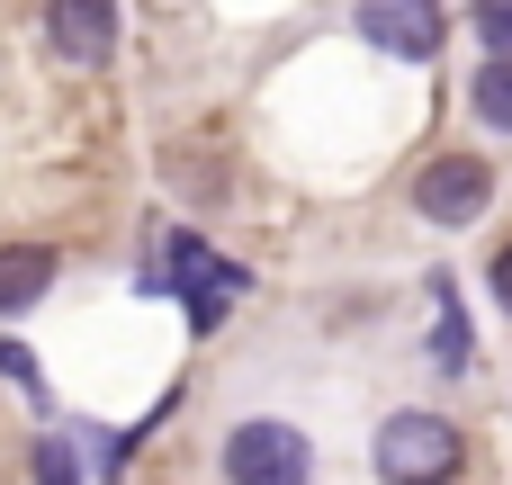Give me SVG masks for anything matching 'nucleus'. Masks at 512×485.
Segmentation results:
<instances>
[{"label":"nucleus","mask_w":512,"mask_h":485,"mask_svg":"<svg viewBox=\"0 0 512 485\" xmlns=\"http://www.w3.org/2000/svg\"><path fill=\"white\" fill-rule=\"evenodd\" d=\"M45 45L72 72H99L117 54V0H45Z\"/></svg>","instance_id":"obj_6"},{"label":"nucleus","mask_w":512,"mask_h":485,"mask_svg":"<svg viewBox=\"0 0 512 485\" xmlns=\"http://www.w3.org/2000/svg\"><path fill=\"white\" fill-rule=\"evenodd\" d=\"M468 108H477L495 135H512V54H486V72L468 81Z\"/></svg>","instance_id":"obj_8"},{"label":"nucleus","mask_w":512,"mask_h":485,"mask_svg":"<svg viewBox=\"0 0 512 485\" xmlns=\"http://www.w3.org/2000/svg\"><path fill=\"white\" fill-rule=\"evenodd\" d=\"M27 459H36V485H90V468L72 459V441H63V432H45Z\"/></svg>","instance_id":"obj_9"},{"label":"nucleus","mask_w":512,"mask_h":485,"mask_svg":"<svg viewBox=\"0 0 512 485\" xmlns=\"http://www.w3.org/2000/svg\"><path fill=\"white\" fill-rule=\"evenodd\" d=\"M468 27L486 54H512V0H468Z\"/></svg>","instance_id":"obj_10"},{"label":"nucleus","mask_w":512,"mask_h":485,"mask_svg":"<svg viewBox=\"0 0 512 485\" xmlns=\"http://www.w3.org/2000/svg\"><path fill=\"white\" fill-rule=\"evenodd\" d=\"M486 279H495V306H504V315H512V243H504V252H495V270H486Z\"/></svg>","instance_id":"obj_12"},{"label":"nucleus","mask_w":512,"mask_h":485,"mask_svg":"<svg viewBox=\"0 0 512 485\" xmlns=\"http://www.w3.org/2000/svg\"><path fill=\"white\" fill-rule=\"evenodd\" d=\"M54 252L45 243H0V315H27V306H45V288H54Z\"/></svg>","instance_id":"obj_7"},{"label":"nucleus","mask_w":512,"mask_h":485,"mask_svg":"<svg viewBox=\"0 0 512 485\" xmlns=\"http://www.w3.org/2000/svg\"><path fill=\"white\" fill-rule=\"evenodd\" d=\"M306 468H315V450H306L297 423L252 414V423L225 432V485H306Z\"/></svg>","instance_id":"obj_3"},{"label":"nucleus","mask_w":512,"mask_h":485,"mask_svg":"<svg viewBox=\"0 0 512 485\" xmlns=\"http://www.w3.org/2000/svg\"><path fill=\"white\" fill-rule=\"evenodd\" d=\"M486 198H495V162H477V153H432L423 180H414V207L432 225H477Z\"/></svg>","instance_id":"obj_4"},{"label":"nucleus","mask_w":512,"mask_h":485,"mask_svg":"<svg viewBox=\"0 0 512 485\" xmlns=\"http://www.w3.org/2000/svg\"><path fill=\"white\" fill-rule=\"evenodd\" d=\"M0 378H9V387H27V396L45 405V378H36V360H27V351H0Z\"/></svg>","instance_id":"obj_11"},{"label":"nucleus","mask_w":512,"mask_h":485,"mask_svg":"<svg viewBox=\"0 0 512 485\" xmlns=\"http://www.w3.org/2000/svg\"><path fill=\"white\" fill-rule=\"evenodd\" d=\"M468 468V432L450 414H387L378 423V485H450Z\"/></svg>","instance_id":"obj_2"},{"label":"nucleus","mask_w":512,"mask_h":485,"mask_svg":"<svg viewBox=\"0 0 512 485\" xmlns=\"http://www.w3.org/2000/svg\"><path fill=\"white\" fill-rule=\"evenodd\" d=\"M360 36L396 63H432L450 36V9L441 0H360Z\"/></svg>","instance_id":"obj_5"},{"label":"nucleus","mask_w":512,"mask_h":485,"mask_svg":"<svg viewBox=\"0 0 512 485\" xmlns=\"http://www.w3.org/2000/svg\"><path fill=\"white\" fill-rule=\"evenodd\" d=\"M144 288H171L180 306H189V333H216L225 315H234V297L252 288L234 261H216L198 234H162V252L144 261Z\"/></svg>","instance_id":"obj_1"}]
</instances>
